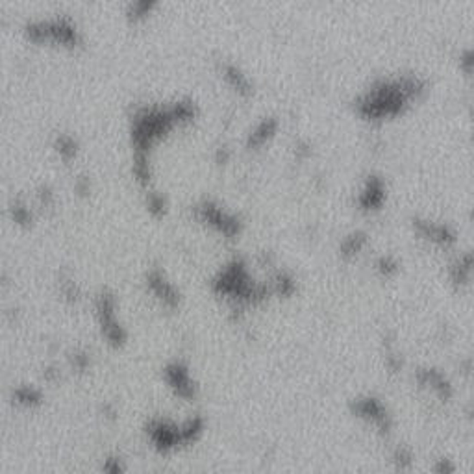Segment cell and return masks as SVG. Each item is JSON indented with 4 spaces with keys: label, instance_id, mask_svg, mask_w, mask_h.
<instances>
[{
    "label": "cell",
    "instance_id": "cell-25",
    "mask_svg": "<svg viewBox=\"0 0 474 474\" xmlns=\"http://www.w3.org/2000/svg\"><path fill=\"white\" fill-rule=\"evenodd\" d=\"M374 269H377V273L380 274L381 278H393V276L398 273L400 263H398V259L395 258V256L384 254V256H380V258L377 259Z\"/></svg>",
    "mask_w": 474,
    "mask_h": 474
},
{
    "label": "cell",
    "instance_id": "cell-3",
    "mask_svg": "<svg viewBox=\"0 0 474 474\" xmlns=\"http://www.w3.org/2000/svg\"><path fill=\"white\" fill-rule=\"evenodd\" d=\"M206 432V419L202 415L187 417L182 423H176L167 417H152L144 424V438L154 452L161 456L180 452L184 449L195 447Z\"/></svg>",
    "mask_w": 474,
    "mask_h": 474
},
{
    "label": "cell",
    "instance_id": "cell-13",
    "mask_svg": "<svg viewBox=\"0 0 474 474\" xmlns=\"http://www.w3.org/2000/svg\"><path fill=\"white\" fill-rule=\"evenodd\" d=\"M384 201H386V184H384V180L377 175L367 176L363 189L358 195V206L363 212H377L381 208Z\"/></svg>",
    "mask_w": 474,
    "mask_h": 474
},
{
    "label": "cell",
    "instance_id": "cell-16",
    "mask_svg": "<svg viewBox=\"0 0 474 474\" xmlns=\"http://www.w3.org/2000/svg\"><path fill=\"white\" fill-rule=\"evenodd\" d=\"M470 273H473V259H470L469 252L459 254L458 258L450 263L449 276L450 282H452L456 287H465V285H469Z\"/></svg>",
    "mask_w": 474,
    "mask_h": 474
},
{
    "label": "cell",
    "instance_id": "cell-11",
    "mask_svg": "<svg viewBox=\"0 0 474 474\" xmlns=\"http://www.w3.org/2000/svg\"><path fill=\"white\" fill-rule=\"evenodd\" d=\"M413 230L423 236V239L439 245V247H450L456 243V232L452 226L445 222H432L426 219H413Z\"/></svg>",
    "mask_w": 474,
    "mask_h": 474
},
{
    "label": "cell",
    "instance_id": "cell-29",
    "mask_svg": "<svg viewBox=\"0 0 474 474\" xmlns=\"http://www.w3.org/2000/svg\"><path fill=\"white\" fill-rule=\"evenodd\" d=\"M54 198H56V195H54V191H52L48 186H41L39 189H37L36 201L41 208L52 206V204H54Z\"/></svg>",
    "mask_w": 474,
    "mask_h": 474
},
{
    "label": "cell",
    "instance_id": "cell-4",
    "mask_svg": "<svg viewBox=\"0 0 474 474\" xmlns=\"http://www.w3.org/2000/svg\"><path fill=\"white\" fill-rule=\"evenodd\" d=\"M22 34L28 41L37 43V45L50 43V45L65 48H78L83 45L82 30L67 15L32 19L25 25Z\"/></svg>",
    "mask_w": 474,
    "mask_h": 474
},
{
    "label": "cell",
    "instance_id": "cell-12",
    "mask_svg": "<svg viewBox=\"0 0 474 474\" xmlns=\"http://www.w3.org/2000/svg\"><path fill=\"white\" fill-rule=\"evenodd\" d=\"M10 402L21 412H36L45 402V393L34 384H19L10 389Z\"/></svg>",
    "mask_w": 474,
    "mask_h": 474
},
{
    "label": "cell",
    "instance_id": "cell-7",
    "mask_svg": "<svg viewBox=\"0 0 474 474\" xmlns=\"http://www.w3.org/2000/svg\"><path fill=\"white\" fill-rule=\"evenodd\" d=\"M193 215L201 222L213 228L215 232L222 233L224 237H236L241 233L243 222L241 219L232 212H226L213 201H202L193 208Z\"/></svg>",
    "mask_w": 474,
    "mask_h": 474
},
{
    "label": "cell",
    "instance_id": "cell-26",
    "mask_svg": "<svg viewBox=\"0 0 474 474\" xmlns=\"http://www.w3.org/2000/svg\"><path fill=\"white\" fill-rule=\"evenodd\" d=\"M100 474H128V467L118 454H108L100 463Z\"/></svg>",
    "mask_w": 474,
    "mask_h": 474
},
{
    "label": "cell",
    "instance_id": "cell-32",
    "mask_svg": "<svg viewBox=\"0 0 474 474\" xmlns=\"http://www.w3.org/2000/svg\"><path fill=\"white\" fill-rule=\"evenodd\" d=\"M217 163H226L230 160V150L226 147H221V149H217Z\"/></svg>",
    "mask_w": 474,
    "mask_h": 474
},
{
    "label": "cell",
    "instance_id": "cell-24",
    "mask_svg": "<svg viewBox=\"0 0 474 474\" xmlns=\"http://www.w3.org/2000/svg\"><path fill=\"white\" fill-rule=\"evenodd\" d=\"M147 210H149V213L152 217L161 219V217H165L167 210H169V202H167V198L161 193L150 189L147 193Z\"/></svg>",
    "mask_w": 474,
    "mask_h": 474
},
{
    "label": "cell",
    "instance_id": "cell-8",
    "mask_svg": "<svg viewBox=\"0 0 474 474\" xmlns=\"http://www.w3.org/2000/svg\"><path fill=\"white\" fill-rule=\"evenodd\" d=\"M161 377L165 386L176 398H182L186 402H193L198 397V381L195 380L191 367L186 361L172 360L161 369Z\"/></svg>",
    "mask_w": 474,
    "mask_h": 474
},
{
    "label": "cell",
    "instance_id": "cell-17",
    "mask_svg": "<svg viewBox=\"0 0 474 474\" xmlns=\"http://www.w3.org/2000/svg\"><path fill=\"white\" fill-rule=\"evenodd\" d=\"M6 215L10 219L15 226L28 228L34 222V208L28 204L25 196H19L15 201L11 202L8 210H6Z\"/></svg>",
    "mask_w": 474,
    "mask_h": 474
},
{
    "label": "cell",
    "instance_id": "cell-21",
    "mask_svg": "<svg viewBox=\"0 0 474 474\" xmlns=\"http://www.w3.org/2000/svg\"><path fill=\"white\" fill-rule=\"evenodd\" d=\"M271 291H273V294H276V297H284V299H289V297H293L294 291H297V280H294V276L291 273H287V271H280L276 276H274V280L271 282Z\"/></svg>",
    "mask_w": 474,
    "mask_h": 474
},
{
    "label": "cell",
    "instance_id": "cell-15",
    "mask_svg": "<svg viewBox=\"0 0 474 474\" xmlns=\"http://www.w3.org/2000/svg\"><path fill=\"white\" fill-rule=\"evenodd\" d=\"M278 126L280 123L276 117L262 118V121L254 126L252 132L248 134L247 149H258V147L267 143L269 140H273L274 134L278 132Z\"/></svg>",
    "mask_w": 474,
    "mask_h": 474
},
{
    "label": "cell",
    "instance_id": "cell-31",
    "mask_svg": "<svg viewBox=\"0 0 474 474\" xmlns=\"http://www.w3.org/2000/svg\"><path fill=\"white\" fill-rule=\"evenodd\" d=\"M459 65H461L465 74H470V69H473V54H470V50H465L463 54H461Z\"/></svg>",
    "mask_w": 474,
    "mask_h": 474
},
{
    "label": "cell",
    "instance_id": "cell-2",
    "mask_svg": "<svg viewBox=\"0 0 474 474\" xmlns=\"http://www.w3.org/2000/svg\"><path fill=\"white\" fill-rule=\"evenodd\" d=\"M426 91V82L419 76L380 78L356 98V111L367 121L397 117Z\"/></svg>",
    "mask_w": 474,
    "mask_h": 474
},
{
    "label": "cell",
    "instance_id": "cell-6",
    "mask_svg": "<svg viewBox=\"0 0 474 474\" xmlns=\"http://www.w3.org/2000/svg\"><path fill=\"white\" fill-rule=\"evenodd\" d=\"M351 412L356 419L369 424L381 438H387L393 432L395 421H393L391 412L378 397L363 395V397L354 398L351 402Z\"/></svg>",
    "mask_w": 474,
    "mask_h": 474
},
{
    "label": "cell",
    "instance_id": "cell-20",
    "mask_svg": "<svg viewBox=\"0 0 474 474\" xmlns=\"http://www.w3.org/2000/svg\"><path fill=\"white\" fill-rule=\"evenodd\" d=\"M391 467L397 474H409L415 467V454L407 445H398L391 452Z\"/></svg>",
    "mask_w": 474,
    "mask_h": 474
},
{
    "label": "cell",
    "instance_id": "cell-5",
    "mask_svg": "<svg viewBox=\"0 0 474 474\" xmlns=\"http://www.w3.org/2000/svg\"><path fill=\"white\" fill-rule=\"evenodd\" d=\"M95 319H97L100 337L111 348H123L128 341V330L118 315L117 294L109 289L98 291L95 297Z\"/></svg>",
    "mask_w": 474,
    "mask_h": 474
},
{
    "label": "cell",
    "instance_id": "cell-30",
    "mask_svg": "<svg viewBox=\"0 0 474 474\" xmlns=\"http://www.w3.org/2000/svg\"><path fill=\"white\" fill-rule=\"evenodd\" d=\"M74 189H76L78 195H89V191H91V180H89V176L86 175L78 176L76 182H74Z\"/></svg>",
    "mask_w": 474,
    "mask_h": 474
},
{
    "label": "cell",
    "instance_id": "cell-23",
    "mask_svg": "<svg viewBox=\"0 0 474 474\" xmlns=\"http://www.w3.org/2000/svg\"><path fill=\"white\" fill-rule=\"evenodd\" d=\"M158 8L156 2L152 0H137V2H130L128 8H126V17H128L130 22H140L144 21L147 17L152 13V11Z\"/></svg>",
    "mask_w": 474,
    "mask_h": 474
},
{
    "label": "cell",
    "instance_id": "cell-18",
    "mask_svg": "<svg viewBox=\"0 0 474 474\" xmlns=\"http://www.w3.org/2000/svg\"><path fill=\"white\" fill-rule=\"evenodd\" d=\"M367 245V233L363 230H354L348 236L343 237V241L339 245V256L345 262H351L354 259L358 254L363 250V247Z\"/></svg>",
    "mask_w": 474,
    "mask_h": 474
},
{
    "label": "cell",
    "instance_id": "cell-33",
    "mask_svg": "<svg viewBox=\"0 0 474 474\" xmlns=\"http://www.w3.org/2000/svg\"><path fill=\"white\" fill-rule=\"evenodd\" d=\"M297 147H299V149L294 150V152H297V156H299V158H306V156H309V152H311V150H309V144L306 143V141H300Z\"/></svg>",
    "mask_w": 474,
    "mask_h": 474
},
{
    "label": "cell",
    "instance_id": "cell-28",
    "mask_svg": "<svg viewBox=\"0 0 474 474\" xmlns=\"http://www.w3.org/2000/svg\"><path fill=\"white\" fill-rule=\"evenodd\" d=\"M456 470H458V465H456V461L450 458H438L435 461H433L432 465V473L433 474H456Z\"/></svg>",
    "mask_w": 474,
    "mask_h": 474
},
{
    "label": "cell",
    "instance_id": "cell-27",
    "mask_svg": "<svg viewBox=\"0 0 474 474\" xmlns=\"http://www.w3.org/2000/svg\"><path fill=\"white\" fill-rule=\"evenodd\" d=\"M69 365L72 371L86 372L91 369V354L86 348H74L69 356Z\"/></svg>",
    "mask_w": 474,
    "mask_h": 474
},
{
    "label": "cell",
    "instance_id": "cell-14",
    "mask_svg": "<svg viewBox=\"0 0 474 474\" xmlns=\"http://www.w3.org/2000/svg\"><path fill=\"white\" fill-rule=\"evenodd\" d=\"M221 74L224 78V82L230 86V88L239 93L241 97H250L254 93V83L250 82V78L241 71V69L233 65L230 62L221 63Z\"/></svg>",
    "mask_w": 474,
    "mask_h": 474
},
{
    "label": "cell",
    "instance_id": "cell-22",
    "mask_svg": "<svg viewBox=\"0 0 474 474\" xmlns=\"http://www.w3.org/2000/svg\"><path fill=\"white\" fill-rule=\"evenodd\" d=\"M57 291L65 304H78L82 299V289L72 276H62L57 282Z\"/></svg>",
    "mask_w": 474,
    "mask_h": 474
},
{
    "label": "cell",
    "instance_id": "cell-34",
    "mask_svg": "<svg viewBox=\"0 0 474 474\" xmlns=\"http://www.w3.org/2000/svg\"><path fill=\"white\" fill-rule=\"evenodd\" d=\"M158 474H169V473H158Z\"/></svg>",
    "mask_w": 474,
    "mask_h": 474
},
{
    "label": "cell",
    "instance_id": "cell-9",
    "mask_svg": "<svg viewBox=\"0 0 474 474\" xmlns=\"http://www.w3.org/2000/svg\"><path fill=\"white\" fill-rule=\"evenodd\" d=\"M144 285L147 291L152 294V299L161 306V308L176 311L182 306V291L180 287L167 276V273L161 267H150L144 276Z\"/></svg>",
    "mask_w": 474,
    "mask_h": 474
},
{
    "label": "cell",
    "instance_id": "cell-19",
    "mask_svg": "<svg viewBox=\"0 0 474 474\" xmlns=\"http://www.w3.org/2000/svg\"><path fill=\"white\" fill-rule=\"evenodd\" d=\"M54 150H56V154L62 158L65 163H71L72 160H76L78 152H80V144H78V140L74 135L71 134H57L54 137V143H52Z\"/></svg>",
    "mask_w": 474,
    "mask_h": 474
},
{
    "label": "cell",
    "instance_id": "cell-1",
    "mask_svg": "<svg viewBox=\"0 0 474 474\" xmlns=\"http://www.w3.org/2000/svg\"><path fill=\"white\" fill-rule=\"evenodd\" d=\"M198 108L191 98H180L172 104L141 106L130 118V140L134 152L150 154L156 143H160L176 126L193 123Z\"/></svg>",
    "mask_w": 474,
    "mask_h": 474
},
{
    "label": "cell",
    "instance_id": "cell-10",
    "mask_svg": "<svg viewBox=\"0 0 474 474\" xmlns=\"http://www.w3.org/2000/svg\"><path fill=\"white\" fill-rule=\"evenodd\" d=\"M415 380L421 387L428 389L430 393H433L439 400H450L454 395L452 381L449 380V377L445 374L443 371H439L435 367H423V369H417L415 372Z\"/></svg>",
    "mask_w": 474,
    "mask_h": 474
}]
</instances>
